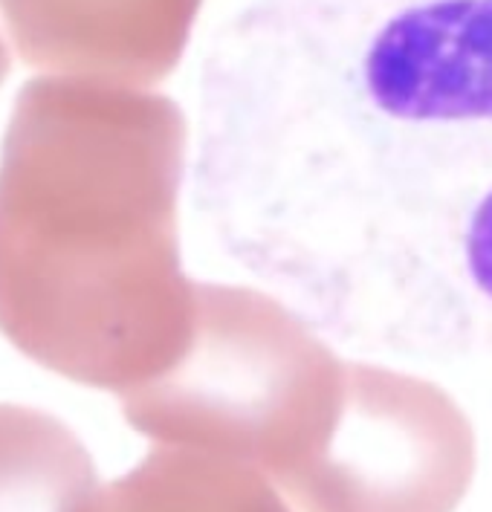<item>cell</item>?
I'll return each instance as SVG.
<instances>
[{"label": "cell", "instance_id": "obj_4", "mask_svg": "<svg viewBox=\"0 0 492 512\" xmlns=\"http://www.w3.org/2000/svg\"><path fill=\"white\" fill-rule=\"evenodd\" d=\"M203 0H0L29 67L151 87L186 53Z\"/></svg>", "mask_w": 492, "mask_h": 512}, {"label": "cell", "instance_id": "obj_3", "mask_svg": "<svg viewBox=\"0 0 492 512\" xmlns=\"http://www.w3.org/2000/svg\"><path fill=\"white\" fill-rule=\"evenodd\" d=\"M119 400L154 446L246 463L296 512H455L475 478L472 423L440 385L339 356L244 284H197L183 353Z\"/></svg>", "mask_w": 492, "mask_h": 512}, {"label": "cell", "instance_id": "obj_2", "mask_svg": "<svg viewBox=\"0 0 492 512\" xmlns=\"http://www.w3.org/2000/svg\"><path fill=\"white\" fill-rule=\"evenodd\" d=\"M189 125L168 96L32 79L0 151V333L53 374L116 397L192 336L180 261Z\"/></svg>", "mask_w": 492, "mask_h": 512}, {"label": "cell", "instance_id": "obj_7", "mask_svg": "<svg viewBox=\"0 0 492 512\" xmlns=\"http://www.w3.org/2000/svg\"><path fill=\"white\" fill-rule=\"evenodd\" d=\"M6 73H9V50H6V44L0 38V84L6 79Z\"/></svg>", "mask_w": 492, "mask_h": 512}, {"label": "cell", "instance_id": "obj_1", "mask_svg": "<svg viewBox=\"0 0 492 512\" xmlns=\"http://www.w3.org/2000/svg\"><path fill=\"white\" fill-rule=\"evenodd\" d=\"M194 203L333 345L492 353V0H255L200 73Z\"/></svg>", "mask_w": 492, "mask_h": 512}, {"label": "cell", "instance_id": "obj_5", "mask_svg": "<svg viewBox=\"0 0 492 512\" xmlns=\"http://www.w3.org/2000/svg\"><path fill=\"white\" fill-rule=\"evenodd\" d=\"M84 512H293V507L246 463L186 446H154L128 475L96 489Z\"/></svg>", "mask_w": 492, "mask_h": 512}, {"label": "cell", "instance_id": "obj_6", "mask_svg": "<svg viewBox=\"0 0 492 512\" xmlns=\"http://www.w3.org/2000/svg\"><path fill=\"white\" fill-rule=\"evenodd\" d=\"M96 489V466L70 426L0 405V512H84Z\"/></svg>", "mask_w": 492, "mask_h": 512}]
</instances>
